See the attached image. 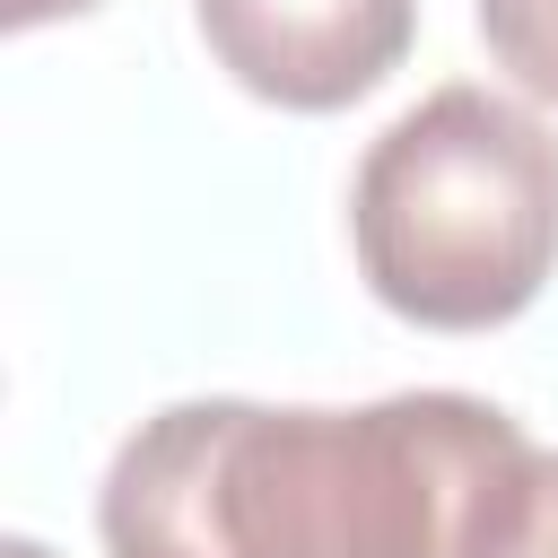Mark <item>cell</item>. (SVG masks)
Masks as SVG:
<instances>
[{
    "label": "cell",
    "mask_w": 558,
    "mask_h": 558,
    "mask_svg": "<svg viewBox=\"0 0 558 558\" xmlns=\"http://www.w3.org/2000/svg\"><path fill=\"white\" fill-rule=\"evenodd\" d=\"M349 235L401 323L497 331L558 270V131L497 87H436L366 148Z\"/></svg>",
    "instance_id": "2"
},
{
    "label": "cell",
    "mask_w": 558,
    "mask_h": 558,
    "mask_svg": "<svg viewBox=\"0 0 558 558\" xmlns=\"http://www.w3.org/2000/svg\"><path fill=\"white\" fill-rule=\"evenodd\" d=\"M209 61L279 105V113H340L375 96L418 35V0H192Z\"/></svg>",
    "instance_id": "3"
},
{
    "label": "cell",
    "mask_w": 558,
    "mask_h": 558,
    "mask_svg": "<svg viewBox=\"0 0 558 558\" xmlns=\"http://www.w3.org/2000/svg\"><path fill=\"white\" fill-rule=\"evenodd\" d=\"M453 558H558V445H523L488 480Z\"/></svg>",
    "instance_id": "4"
},
{
    "label": "cell",
    "mask_w": 558,
    "mask_h": 558,
    "mask_svg": "<svg viewBox=\"0 0 558 558\" xmlns=\"http://www.w3.org/2000/svg\"><path fill=\"white\" fill-rule=\"evenodd\" d=\"M480 35L523 96L558 105V0H480Z\"/></svg>",
    "instance_id": "5"
},
{
    "label": "cell",
    "mask_w": 558,
    "mask_h": 558,
    "mask_svg": "<svg viewBox=\"0 0 558 558\" xmlns=\"http://www.w3.org/2000/svg\"><path fill=\"white\" fill-rule=\"evenodd\" d=\"M0 558H52V549H44V541H9Z\"/></svg>",
    "instance_id": "7"
},
{
    "label": "cell",
    "mask_w": 558,
    "mask_h": 558,
    "mask_svg": "<svg viewBox=\"0 0 558 558\" xmlns=\"http://www.w3.org/2000/svg\"><path fill=\"white\" fill-rule=\"evenodd\" d=\"M532 436L471 392L366 410L174 401L96 488L105 558H453L471 506Z\"/></svg>",
    "instance_id": "1"
},
{
    "label": "cell",
    "mask_w": 558,
    "mask_h": 558,
    "mask_svg": "<svg viewBox=\"0 0 558 558\" xmlns=\"http://www.w3.org/2000/svg\"><path fill=\"white\" fill-rule=\"evenodd\" d=\"M87 9H105V0H9V26L26 35V26H52V17H87Z\"/></svg>",
    "instance_id": "6"
}]
</instances>
